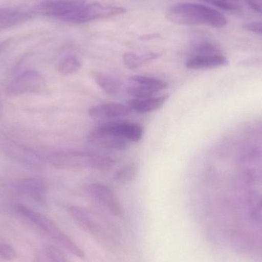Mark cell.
I'll return each mask as SVG.
<instances>
[{"instance_id":"1","label":"cell","mask_w":262,"mask_h":262,"mask_svg":"<svg viewBox=\"0 0 262 262\" xmlns=\"http://www.w3.org/2000/svg\"><path fill=\"white\" fill-rule=\"evenodd\" d=\"M166 17L171 23L181 26H208L220 29L228 23L221 12L197 3L174 5L168 9Z\"/></svg>"},{"instance_id":"22","label":"cell","mask_w":262,"mask_h":262,"mask_svg":"<svg viewBox=\"0 0 262 262\" xmlns=\"http://www.w3.org/2000/svg\"><path fill=\"white\" fill-rule=\"evenodd\" d=\"M222 53L220 48L212 41L203 40L196 43L192 49V55Z\"/></svg>"},{"instance_id":"26","label":"cell","mask_w":262,"mask_h":262,"mask_svg":"<svg viewBox=\"0 0 262 262\" xmlns=\"http://www.w3.org/2000/svg\"><path fill=\"white\" fill-rule=\"evenodd\" d=\"M0 256L6 261H12L16 258L17 254L14 248L7 243H0Z\"/></svg>"},{"instance_id":"10","label":"cell","mask_w":262,"mask_h":262,"mask_svg":"<svg viewBox=\"0 0 262 262\" xmlns=\"http://www.w3.org/2000/svg\"><path fill=\"white\" fill-rule=\"evenodd\" d=\"M17 189L40 204H46L47 189L44 182L35 177L23 179L17 183Z\"/></svg>"},{"instance_id":"9","label":"cell","mask_w":262,"mask_h":262,"mask_svg":"<svg viewBox=\"0 0 262 262\" xmlns=\"http://www.w3.org/2000/svg\"><path fill=\"white\" fill-rule=\"evenodd\" d=\"M132 112L128 104L105 103L91 107L89 110V115L92 118L97 119H112L128 116Z\"/></svg>"},{"instance_id":"4","label":"cell","mask_w":262,"mask_h":262,"mask_svg":"<svg viewBox=\"0 0 262 262\" xmlns=\"http://www.w3.org/2000/svg\"><path fill=\"white\" fill-rule=\"evenodd\" d=\"M125 12L126 9L120 6L104 5L101 3H85L74 11L70 15H68L63 21L74 24H83L95 20L118 16Z\"/></svg>"},{"instance_id":"18","label":"cell","mask_w":262,"mask_h":262,"mask_svg":"<svg viewBox=\"0 0 262 262\" xmlns=\"http://www.w3.org/2000/svg\"><path fill=\"white\" fill-rule=\"evenodd\" d=\"M160 55L155 52H146L143 54H136L134 52H127L123 56L124 64L128 69H136L141 67L143 64L151 62L154 60L157 59Z\"/></svg>"},{"instance_id":"27","label":"cell","mask_w":262,"mask_h":262,"mask_svg":"<svg viewBox=\"0 0 262 262\" xmlns=\"http://www.w3.org/2000/svg\"><path fill=\"white\" fill-rule=\"evenodd\" d=\"M243 28L249 32L262 35V21L246 23L243 26Z\"/></svg>"},{"instance_id":"20","label":"cell","mask_w":262,"mask_h":262,"mask_svg":"<svg viewBox=\"0 0 262 262\" xmlns=\"http://www.w3.org/2000/svg\"><path fill=\"white\" fill-rule=\"evenodd\" d=\"M81 63L77 57L69 55L60 61L58 64V72L63 75H71L80 70Z\"/></svg>"},{"instance_id":"15","label":"cell","mask_w":262,"mask_h":262,"mask_svg":"<svg viewBox=\"0 0 262 262\" xmlns=\"http://www.w3.org/2000/svg\"><path fill=\"white\" fill-rule=\"evenodd\" d=\"M32 15L29 12L11 9H0V30L9 29L30 20Z\"/></svg>"},{"instance_id":"13","label":"cell","mask_w":262,"mask_h":262,"mask_svg":"<svg viewBox=\"0 0 262 262\" xmlns=\"http://www.w3.org/2000/svg\"><path fill=\"white\" fill-rule=\"evenodd\" d=\"M69 213L76 224L82 228L86 232L94 235L100 233L101 229L99 226L87 209L79 206H69Z\"/></svg>"},{"instance_id":"19","label":"cell","mask_w":262,"mask_h":262,"mask_svg":"<svg viewBox=\"0 0 262 262\" xmlns=\"http://www.w3.org/2000/svg\"><path fill=\"white\" fill-rule=\"evenodd\" d=\"M130 83L142 84L146 87L150 88L157 91V92L166 89L168 86L167 82L163 80L154 78V77L145 76V75H134L130 77Z\"/></svg>"},{"instance_id":"17","label":"cell","mask_w":262,"mask_h":262,"mask_svg":"<svg viewBox=\"0 0 262 262\" xmlns=\"http://www.w3.org/2000/svg\"><path fill=\"white\" fill-rule=\"evenodd\" d=\"M9 154L12 157L29 166H38L41 163V159L38 154L32 150L26 149L23 146H10L8 148Z\"/></svg>"},{"instance_id":"24","label":"cell","mask_w":262,"mask_h":262,"mask_svg":"<svg viewBox=\"0 0 262 262\" xmlns=\"http://www.w3.org/2000/svg\"><path fill=\"white\" fill-rule=\"evenodd\" d=\"M203 1L226 11H238L243 7L241 0H203Z\"/></svg>"},{"instance_id":"11","label":"cell","mask_w":262,"mask_h":262,"mask_svg":"<svg viewBox=\"0 0 262 262\" xmlns=\"http://www.w3.org/2000/svg\"><path fill=\"white\" fill-rule=\"evenodd\" d=\"M227 58L222 53L191 55L186 61V67L194 70L216 69L226 66Z\"/></svg>"},{"instance_id":"14","label":"cell","mask_w":262,"mask_h":262,"mask_svg":"<svg viewBox=\"0 0 262 262\" xmlns=\"http://www.w3.org/2000/svg\"><path fill=\"white\" fill-rule=\"evenodd\" d=\"M169 95H160L145 98H134L128 102L129 107L140 114L149 113L158 110L167 101Z\"/></svg>"},{"instance_id":"12","label":"cell","mask_w":262,"mask_h":262,"mask_svg":"<svg viewBox=\"0 0 262 262\" xmlns=\"http://www.w3.org/2000/svg\"><path fill=\"white\" fill-rule=\"evenodd\" d=\"M89 142L97 147L112 150H126L130 146V142L124 139L95 130L89 135Z\"/></svg>"},{"instance_id":"6","label":"cell","mask_w":262,"mask_h":262,"mask_svg":"<svg viewBox=\"0 0 262 262\" xmlns=\"http://www.w3.org/2000/svg\"><path fill=\"white\" fill-rule=\"evenodd\" d=\"M85 3V0H46L37 5L35 12L44 16L64 20Z\"/></svg>"},{"instance_id":"28","label":"cell","mask_w":262,"mask_h":262,"mask_svg":"<svg viewBox=\"0 0 262 262\" xmlns=\"http://www.w3.org/2000/svg\"><path fill=\"white\" fill-rule=\"evenodd\" d=\"M252 9L258 13L262 14V0H246Z\"/></svg>"},{"instance_id":"25","label":"cell","mask_w":262,"mask_h":262,"mask_svg":"<svg viewBox=\"0 0 262 262\" xmlns=\"http://www.w3.org/2000/svg\"><path fill=\"white\" fill-rule=\"evenodd\" d=\"M46 252L50 262H69L62 252L55 246H48Z\"/></svg>"},{"instance_id":"3","label":"cell","mask_w":262,"mask_h":262,"mask_svg":"<svg viewBox=\"0 0 262 262\" xmlns=\"http://www.w3.org/2000/svg\"><path fill=\"white\" fill-rule=\"evenodd\" d=\"M15 211L23 218L33 223L38 229H41L46 235L61 245L72 255L79 258H84L85 255L82 249H80L76 243L72 241V238L66 235L52 220L23 205L16 206Z\"/></svg>"},{"instance_id":"8","label":"cell","mask_w":262,"mask_h":262,"mask_svg":"<svg viewBox=\"0 0 262 262\" xmlns=\"http://www.w3.org/2000/svg\"><path fill=\"white\" fill-rule=\"evenodd\" d=\"M95 130L103 134H112L133 143H138L143 135V129L140 124L124 121L106 123Z\"/></svg>"},{"instance_id":"23","label":"cell","mask_w":262,"mask_h":262,"mask_svg":"<svg viewBox=\"0 0 262 262\" xmlns=\"http://www.w3.org/2000/svg\"><path fill=\"white\" fill-rule=\"evenodd\" d=\"M127 92L134 98H149L154 96V94L157 93V91L150 88L146 87L142 84H134V83H132L127 88Z\"/></svg>"},{"instance_id":"5","label":"cell","mask_w":262,"mask_h":262,"mask_svg":"<svg viewBox=\"0 0 262 262\" xmlns=\"http://www.w3.org/2000/svg\"><path fill=\"white\" fill-rule=\"evenodd\" d=\"M46 88L42 76L36 71L29 70L20 74L8 85L7 92L11 95L40 93Z\"/></svg>"},{"instance_id":"7","label":"cell","mask_w":262,"mask_h":262,"mask_svg":"<svg viewBox=\"0 0 262 262\" xmlns=\"http://www.w3.org/2000/svg\"><path fill=\"white\" fill-rule=\"evenodd\" d=\"M89 195L115 216L122 217L121 203L111 188L101 183H92L88 186Z\"/></svg>"},{"instance_id":"29","label":"cell","mask_w":262,"mask_h":262,"mask_svg":"<svg viewBox=\"0 0 262 262\" xmlns=\"http://www.w3.org/2000/svg\"><path fill=\"white\" fill-rule=\"evenodd\" d=\"M10 42V39L5 40V41H1V42H0V54H1L2 52H4V51L9 47Z\"/></svg>"},{"instance_id":"16","label":"cell","mask_w":262,"mask_h":262,"mask_svg":"<svg viewBox=\"0 0 262 262\" xmlns=\"http://www.w3.org/2000/svg\"><path fill=\"white\" fill-rule=\"evenodd\" d=\"M94 78L98 87L107 95H117L122 87L121 80L108 74L96 72L94 75Z\"/></svg>"},{"instance_id":"21","label":"cell","mask_w":262,"mask_h":262,"mask_svg":"<svg viewBox=\"0 0 262 262\" xmlns=\"http://www.w3.org/2000/svg\"><path fill=\"white\" fill-rule=\"evenodd\" d=\"M138 167L134 163H128L117 171L115 175V181L120 183H128L136 178Z\"/></svg>"},{"instance_id":"2","label":"cell","mask_w":262,"mask_h":262,"mask_svg":"<svg viewBox=\"0 0 262 262\" xmlns=\"http://www.w3.org/2000/svg\"><path fill=\"white\" fill-rule=\"evenodd\" d=\"M46 161L61 169H94L107 170L115 165V160L104 154L80 150V149H61L51 152L46 157Z\"/></svg>"}]
</instances>
